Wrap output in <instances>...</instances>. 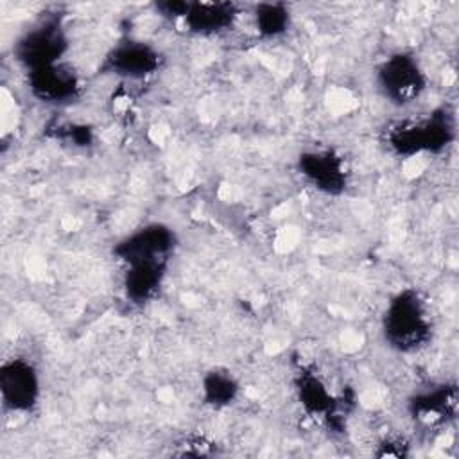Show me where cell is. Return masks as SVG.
I'll return each mask as SVG.
<instances>
[{
    "label": "cell",
    "instance_id": "7a4b0ae2",
    "mask_svg": "<svg viewBox=\"0 0 459 459\" xmlns=\"http://www.w3.org/2000/svg\"><path fill=\"white\" fill-rule=\"evenodd\" d=\"M454 140L455 120L446 108H437L423 118L398 122L385 133V145L398 158L436 154Z\"/></svg>",
    "mask_w": 459,
    "mask_h": 459
},
{
    "label": "cell",
    "instance_id": "9a60e30c",
    "mask_svg": "<svg viewBox=\"0 0 459 459\" xmlns=\"http://www.w3.org/2000/svg\"><path fill=\"white\" fill-rule=\"evenodd\" d=\"M292 22V14L283 2H262L253 7V25L262 39H276L283 36Z\"/></svg>",
    "mask_w": 459,
    "mask_h": 459
},
{
    "label": "cell",
    "instance_id": "52a82bcc",
    "mask_svg": "<svg viewBox=\"0 0 459 459\" xmlns=\"http://www.w3.org/2000/svg\"><path fill=\"white\" fill-rule=\"evenodd\" d=\"M41 396V377L34 362L13 357L0 366V398L11 412H30Z\"/></svg>",
    "mask_w": 459,
    "mask_h": 459
},
{
    "label": "cell",
    "instance_id": "6da1fadb",
    "mask_svg": "<svg viewBox=\"0 0 459 459\" xmlns=\"http://www.w3.org/2000/svg\"><path fill=\"white\" fill-rule=\"evenodd\" d=\"M430 333L429 307L416 289H403L387 301L382 314V335L393 350L416 351L429 342Z\"/></svg>",
    "mask_w": 459,
    "mask_h": 459
},
{
    "label": "cell",
    "instance_id": "5b68a950",
    "mask_svg": "<svg viewBox=\"0 0 459 459\" xmlns=\"http://www.w3.org/2000/svg\"><path fill=\"white\" fill-rule=\"evenodd\" d=\"M178 246L174 230L163 222H149L120 238L113 255L126 265L136 262H169Z\"/></svg>",
    "mask_w": 459,
    "mask_h": 459
},
{
    "label": "cell",
    "instance_id": "4fadbf2b",
    "mask_svg": "<svg viewBox=\"0 0 459 459\" xmlns=\"http://www.w3.org/2000/svg\"><path fill=\"white\" fill-rule=\"evenodd\" d=\"M296 396L301 409L312 418H330L335 414L337 400L326 382L314 371L301 369L298 373Z\"/></svg>",
    "mask_w": 459,
    "mask_h": 459
},
{
    "label": "cell",
    "instance_id": "7c38bea8",
    "mask_svg": "<svg viewBox=\"0 0 459 459\" xmlns=\"http://www.w3.org/2000/svg\"><path fill=\"white\" fill-rule=\"evenodd\" d=\"M409 412L421 421H439L455 412L457 387L455 384H437L414 393L409 398Z\"/></svg>",
    "mask_w": 459,
    "mask_h": 459
},
{
    "label": "cell",
    "instance_id": "8fae6325",
    "mask_svg": "<svg viewBox=\"0 0 459 459\" xmlns=\"http://www.w3.org/2000/svg\"><path fill=\"white\" fill-rule=\"evenodd\" d=\"M167 265L169 262L129 264L122 278V289L126 298L133 305H145L152 301L163 285Z\"/></svg>",
    "mask_w": 459,
    "mask_h": 459
},
{
    "label": "cell",
    "instance_id": "2e32d148",
    "mask_svg": "<svg viewBox=\"0 0 459 459\" xmlns=\"http://www.w3.org/2000/svg\"><path fill=\"white\" fill-rule=\"evenodd\" d=\"M186 7H188V2L185 0H163L154 4L156 13L167 20H181L186 13Z\"/></svg>",
    "mask_w": 459,
    "mask_h": 459
},
{
    "label": "cell",
    "instance_id": "30bf717a",
    "mask_svg": "<svg viewBox=\"0 0 459 459\" xmlns=\"http://www.w3.org/2000/svg\"><path fill=\"white\" fill-rule=\"evenodd\" d=\"M240 9L233 2H188L183 27L195 36H217L230 30Z\"/></svg>",
    "mask_w": 459,
    "mask_h": 459
},
{
    "label": "cell",
    "instance_id": "8992f818",
    "mask_svg": "<svg viewBox=\"0 0 459 459\" xmlns=\"http://www.w3.org/2000/svg\"><path fill=\"white\" fill-rule=\"evenodd\" d=\"M163 54L151 43L122 39L115 43L100 63V72L120 79L142 81L154 75L163 65Z\"/></svg>",
    "mask_w": 459,
    "mask_h": 459
},
{
    "label": "cell",
    "instance_id": "9c48e42d",
    "mask_svg": "<svg viewBox=\"0 0 459 459\" xmlns=\"http://www.w3.org/2000/svg\"><path fill=\"white\" fill-rule=\"evenodd\" d=\"M29 93L41 104L61 108L81 95V77L65 61L27 74Z\"/></svg>",
    "mask_w": 459,
    "mask_h": 459
},
{
    "label": "cell",
    "instance_id": "3957f363",
    "mask_svg": "<svg viewBox=\"0 0 459 459\" xmlns=\"http://www.w3.org/2000/svg\"><path fill=\"white\" fill-rule=\"evenodd\" d=\"M70 41L59 16H47L29 27L13 45L14 59L27 72L63 61Z\"/></svg>",
    "mask_w": 459,
    "mask_h": 459
},
{
    "label": "cell",
    "instance_id": "ba28073f",
    "mask_svg": "<svg viewBox=\"0 0 459 459\" xmlns=\"http://www.w3.org/2000/svg\"><path fill=\"white\" fill-rule=\"evenodd\" d=\"M296 169L307 185L325 195H341L348 188L350 172L346 161L332 149H307L299 152Z\"/></svg>",
    "mask_w": 459,
    "mask_h": 459
},
{
    "label": "cell",
    "instance_id": "277c9868",
    "mask_svg": "<svg viewBox=\"0 0 459 459\" xmlns=\"http://www.w3.org/2000/svg\"><path fill=\"white\" fill-rule=\"evenodd\" d=\"M427 74L411 52L389 54L375 72V84L380 95L393 106L403 108L418 100L427 88Z\"/></svg>",
    "mask_w": 459,
    "mask_h": 459
},
{
    "label": "cell",
    "instance_id": "5bb4252c",
    "mask_svg": "<svg viewBox=\"0 0 459 459\" xmlns=\"http://www.w3.org/2000/svg\"><path fill=\"white\" fill-rule=\"evenodd\" d=\"M240 393L238 380L221 368H213L203 375L201 396L203 402L213 409H222L231 405Z\"/></svg>",
    "mask_w": 459,
    "mask_h": 459
}]
</instances>
